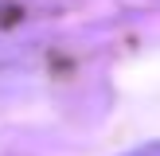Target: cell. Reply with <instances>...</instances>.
Returning <instances> with one entry per match:
<instances>
[{
  "label": "cell",
  "instance_id": "cell-1",
  "mask_svg": "<svg viewBox=\"0 0 160 156\" xmlns=\"http://www.w3.org/2000/svg\"><path fill=\"white\" fill-rule=\"evenodd\" d=\"M125 156H160V144H148V148H137V152H125Z\"/></svg>",
  "mask_w": 160,
  "mask_h": 156
}]
</instances>
